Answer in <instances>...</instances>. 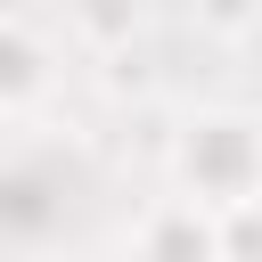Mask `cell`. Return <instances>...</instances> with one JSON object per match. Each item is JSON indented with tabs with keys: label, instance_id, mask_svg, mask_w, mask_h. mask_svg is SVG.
<instances>
[{
	"label": "cell",
	"instance_id": "1",
	"mask_svg": "<svg viewBox=\"0 0 262 262\" xmlns=\"http://www.w3.org/2000/svg\"><path fill=\"white\" fill-rule=\"evenodd\" d=\"M172 196H196L205 213L262 205V115L254 106H196L164 139Z\"/></svg>",
	"mask_w": 262,
	"mask_h": 262
},
{
	"label": "cell",
	"instance_id": "2",
	"mask_svg": "<svg viewBox=\"0 0 262 262\" xmlns=\"http://www.w3.org/2000/svg\"><path fill=\"white\" fill-rule=\"evenodd\" d=\"M131 262H229L221 254V213H205L196 196H156L131 221Z\"/></svg>",
	"mask_w": 262,
	"mask_h": 262
},
{
	"label": "cell",
	"instance_id": "3",
	"mask_svg": "<svg viewBox=\"0 0 262 262\" xmlns=\"http://www.w3.org/2000/svg\"><path fill=\"white\" fill-rule=\"evenodd\" d=\"M49 90H57V49H49L25 16H0V123L41 115Z\"/></svg>",
	"mask_w": 262,
	"mask_h": 262
},
{
	"label": "cell",
	"instance_id": "4",
	"mask_svg": "<svg viewBox=\"0 0 262 262\" xmlns=\"http://www.w3.org/2000/svg\"><path fill=\"white\" fill-rule=\"evenodd\" d=\"M147 33V0H66V41L82 57H123Z\"/></svg>",
	"mask_w": 262,
	"mask_h": 262
},
{
	"label": "cell",
	"instance_id": "5",
	"mask_svg": "<svg viewBox=\"0 0 262 262\" xmlns=\"http://www.w3.org/2000/svg\"><path fill=\"white\" fill-rule=\"evenodd\" d=\"M49 229H57V188L33 164H0V254L8 246H33Z\"/></svg>",
	"mask_w": 262,
	"mask_h": 262
},
{
	"label": "cell",
	"instance_id": "6",
	"mask_svg": "<svg viewBox=\"0 0 262 262\" xmlns=\"http://www.w3.org/2000/svg\"><path fill=\"white\" fill-rule=\"evenodd\" d=\"M180 16H188V33H205L221 49H237V41L262 33V0H180Z\"/></svg>",
	"mask_w": 262,
	"mask_h": 262
},
{
	"label": "cell",
	"instance_id": "7",
	"mask_svg": "<svg viewBox=\"0 0 262 262\" xmlns=\"http://www.w3.org/2000/svg\"><path fill=\"white\" fill-rule=\"evenodd\" d=\"M221 254H229V262H262V205L221 213Z\"/></svg>",
	"mask_w": 262,
	"mask_h": 262
}]
</instances>
